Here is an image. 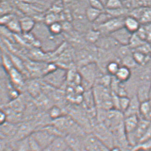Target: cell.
<instances>
[{"instance_id":"6da1fadb","label":"cell","mask_w":151,"mask_h":151,"mask_svg":"<svg viewBox=\"0 0 151 151\" xmlns=\"http://www.w3.org/2000/svg\"><path fill=\"white\" fill-rule=\"evenodd\" d=\"M125 17H112L103 24L94 28L98 30L102 35H110L116 30L124 27Z\"/></svg>"},{"instance_id":"7a4b0ae2","label":"cell","mask_w":151,"mask_h":151,"mask_svg":"<svg viewBox=\"0 0 151 151\" xmlns=\"http://www.w3.org/2000/svg\"><path fill=\"white\" fill-rule=\"evenodd\" d=\"M30 135L42 150L49 146L57 137L42 128L40 129L35 130Z\"/></svg>"},{"instance_id":"3957f363","label":"cell","mask_w":151,"mask_h":151,"mask_svg":"<svg viewBox=\"0 0 151 151\" xmlns=\"http://www.w3.org/2000/svg\"><path fill=\"white\" fill-rule=\"evenodd\" d=\"M65 76V72L62 69H55L50 73L44 76L45 82L53 86H60L63 83L64 78Z\"/></svg>"},{"instance_id":"277c9868","label":"cell","mask_w":151,"mask_h":151,"mask_svg":"<svg viewBox=\"0 0 151 151\" xmlns=\"http://www.w3.org/2000/svg\"><path fill=\"white\" fill-rule=\"evenodd\" d=\"M96 44L99 48L104 51L112 52L116 50L120 45L110 35H102Z\"/></svg>"},{"instance_id":"5b68a950","label":"cell","mask_w":151,"mask_h":151,"mask_svg":"<svg viewBox=\"0 0 151 151\" xmlns=\"http://www.w3.org/2000/svg\"><path fill=\"white\" fill-rule=\"evenodd\" d=\"M132 34V33L129 32L124 26L109 35L116 41L120 46H128Z\"/></svg>"},{"instance_id":"8992f818","label":"cell","mask_w":151,"mask_h":151,"mask_svg":"<svg viewBox=\"0 0 151 151\" xmlns=\"http://www.w3.org/2000/svg\"><path fill=\"white\" fill-rule=\"evenodd\" d=\"M97 68L94 62H90L81 68L82 76L89 83H93L97 75Z\"/></svg>"},{"instance_id":"52a82bcc","label":"cell","mask_w":151,"mask_h":151,"mask_svg":"<svg viewBox=\"0 0 151 151\" xmlns=\"http://www.w3.org/2000/svg\"><path fill=\"white\" fill-rule=\"evenodd\" d=\"M9 80L14 86L20 87L24 84V80L23 76L20 70L16 68H11L9 70Z\"/></svg>"},{"instance_id":"ba28073f","label":"cell","mask_w":151,"mask_h":151,"mask_svg":"<svg viewBox=\"0 0 151 151\" xmlns=\"http://www.w3.org/2000/svg\"><path fill=\"white\" fill-rule=\"evenodd\" d=\"M139 121V116L136 115L124 117V127L126 135L132 133L135 131L137 127Z\"/></svg>"},{"instance_id":"9c48e42d","label":"cell","mask_w":151,"mask_h":151,"mask_svg":"<svg viewBox=\"0 0 151 151\" xmlns=\"http://www.w3.org/2000/svg\"><path fill=\"white\" fill-rule=\"evenodd\" d=\"M129 104L127 110L124 112V117L130 115H139V106L140 102L138 99L136 95H134L132 98H130Z\"/></svg>"},{"instance_id":"30bf717a","label":"cell","mask_w":151,"mask_h":151,"mask_svg":"<svg viewBox=\"0 0 151 151\" xmlns=\"http://www.w3.org/2000/svg\"><path fill=\"white\" fill-rule=\"evenodd\" d=\"M8 80L0 78V104L2 106L10 102L8 95Z\"/></svg>"},{"instance_id":"8fae6325","label":"cell","mask_w":151,"mask_h":151,"mask_svg":"<svg viewBox=\"0 0 151 151\" xmlns=\"http://www.w3.org/2000/svg\"><path fill=\"white\" fill-rule=\"evenodd\" d=\"M141 24L137 19L130 15L125 17L124 26L132 34L135 33L140 27Z\"/></svg>"},{"instance_id":"7c38bea8","label":"cell","mask_w":151,"mask_h":151,"mask_svg":"<svg viewBox=\"0 0 151 151\" xmlns=\"http://www.w3.org/2000/svg\"><path fill=\"white\" fill-rule=\"evenodd\" d=\"M151 82L144 83L141 84L138 89L136 95L140 103L147 101L149 99Z\"/></svg>"},{"instance_id":"4fadbf2b","label":"cell","mask_w":151,"mask_h":151,"mask_svg":"<svg viewBox=\"0 0 151 151\" xmlns=\"http://www.w3.org/2000/svg\"><path fill=\"white\" fill-rule=\"evenodd\" d=\"M131 70L128 68L122 65L120 66L114 77L120 83H124L128 81L131 78Z\"/></svg>"},{"instance_id":"5bb4252c","label":"cell","mask_w":151,"mask_h":151,"mask_svg":"<svg viewBox=\"0 0 151 151\" xmlns=\"http://www.w3.org/2000/svg\"><path fill=\"white\" fill-rule=\"evenodd\" d=\"M20 24L22 30V32L24 33H29L32 31L35 26V22L34 19L28 17H25L20 19Z\"/></svg>"},{"instance_id":"9a60e30c","label":"cell","mask_w":151,"mask_h":151,"mask_svg":"<svg viewBox=\"0 0 151 151\" xmlns=\"http://www.w3.org/2000/svg\"><path fill=\"white\" fill-rule=\"evenodd\" d=\"M132 56L137 65L144 66L151 60V55H147L137 51H133Z\"/></svg>"},{"instance_id":"2e32d148","label":"cell","mask_w":151,"mask_h":151,"mask_svg":"<svg viewBox=\"0 0 151 151\" xmlns=\"http://www.w3.org/2000/svg\"><path fill=\"white\" fill-rule=\"evenodd\" d=\"M151 114V104L147 100L141 102L139 106V115L143 116V118L150 120Z\"/></svg>"},{"instance_id":"e0dca14e","label":"cell","mask_w":151,"mask_h":151,"mask_svg":"<svg viewBox=\"0 0 151 151\" xmlns=\"http://www.w3.org/2000/svg\"><path fill=\"white\" fill-rule=\"evenodd\" d=\"M14 148L15 151H30L29 136L22 139L17 140L14 144Z\"/></svg>"},{"instance_id":"ac0fdd59","label":"cell","mask_w":151,"mask_h":151,"mask_svg":"<svg viewBox=\"0 0 151 151\" xmlns=\"http://www.w3.org/2000/svg\"><path fill=\"white\" fill-rule=\"evenodd\" d=\"M102 12L89 6L86 9L85 15L87 20L89 22L93 23Z\"/></svg>"},{"instance_id":"d6986e66","label":"cell","mask_w":151,"mask_h":151,"mask_svg":"<svg viewBox=\"0 0 151 151\" xmlns=\"http://www.w3.org/2000/svg\"><path fill=\"white\" fill-rule=\"evenodd\" d=\"M138 21L141 25L151 23V8L144 7Z\"/></svg>"},{"instance_id":"ffe728a7","label":"cell","mask_w":151,"mask_h":151,"mask_svg":"<svg viewBox=\"0 0 151 151\" xmlns=\"http://www.w3.org/2000/svg\"><path fill=\"white\" fill-rule=\"evenodd\" d=\"M41 89L40 84L36 81H32L28 83V91L34 97H38L40 96Z\"/></svg>"},{"instance_id":"44dd1931","label":"cell","mask_w":151,"mask_h":151,"mask_svg":"<svg viewBox=\"0 0 151 151\" xmlns=\"http://www.w3.org/2000/svg\"><path fill=\"white\" fill-rule=\"evenodd\" d=\"M101 35V33L98 30L93 28L92 30H89L87 33L86 39L90 43L95 44L97 42V41L99 40Z\"/></svg>"},{"instance_id":"7402d4cb","label":"cell","mask_w":151,"mask_h":151,"mask_svg":"<svg viewBox=\"0 0 151 151\" xmlns=\"http://www.w3.org/2000/svg\"><path fill=\"white\" fill-rule=\"evenodd\" d=\"M120 66V65L116 60H112L106 64L105 70L109 75L114 76L119 70Z\"/></svg>"},{"instance_id":"603a6c76","label":"cell","mask_w":151,"mask_h":151,"mask_svg":"<svg viewBox=\"0 0 151 151\" xmlns=\"http://www.w3.org/2000/svg\"><path fill=\"white\" fill-rule=\"evenodd\" d=\"M146 42L143 41L142 39H141L136 34V33H134V34H132V36L130 38L128 46L130 48L132 49V50H134L138 48V47H139L142 45H143V44H144Z\"/></svg>"},{"instance_id":"cb8c5ba5","label":"cell","mask_w":151,"mask_h":151,"mask_svg":"<svg viewBox=\"0 0 151 151\" xmlns=\"http://www.w3.org/2000/svg\"><path fill=\"white\" fill-rule=\"evenodd\" d=\"M6 26L9 30L16 33H19L22 32L20 20L14 17L10 22H9Z\"/></svg>"},{"instance_id":"d4e9b609","label":"cell","mask_w":151,"mask_h":151,"mask_svg":"<svg viewBox=\"0 0 151 151\" xmlns=\"http://www.w3.org/2000/svg\"><path fill=\"white\" fill-rule=\"evenodd\" d=\"M124 7L122 0H106L105 3V10H113Z\"/></svg>"},{"instance_id":"484cf974","label":"cell","mask_w":151,"mask_h":151,"mask_svg":"<svg viewBox=\"0 0 151 151\" xmlns=\"http://www.w3.org/2000/svg\"><path fill=\"white\" fill-rule=\"evenodd\" d=\"M111 18H112V17L108 14L107 12L104 11H103L101 14H100V16L98 17L96 20L95 21L93 24H94V28L99 26L103 24L104 23H105V22H107L109 19H110Z\"/></svg>"},{"instance_id":"4316f807","label":"cell","mask_w":151,"mask_h":151,"mask_svg":"<svg viewBox=\"0 0 151 151\" xmlns=\"http://www.w3.org/2000/svg\"><path fill=\"white\" fill-rule=\"evenodd\" d=\"M63 26L59 22H55L49 25V30L54 35H59L63 31Z\"/></svg>"},{"instance_id":"83f0119b","label":"cell","mask_w":151,"mask_h":151,"mask_svg":"<svg viewBox=\"0 0 151 151\" xmlns=\"http://www.w3.org/2000/svg\"><path fill=\"white\" fill-rule=\"evenodd\" d=\"M130 98L128 96H119L118 110L124 113L129 104Z\"/></svg>"},{"instance_id":"f1b7e54d","label":"cell","mask_w":151,"mask_h":151,"mask_svg":"<svg viewBox=\"0 0 151 151\" xmlns=\"http://www.w3.org/2000/svg\"><path fill=\"white\" fill-rule=\"evenodd\" d=\"M121 60H122V65L129 68L130 70L131 68H136L137 66H138L133 58L132 54L122 58Z\"/></svg>"},{"instance_id":"f546056e","label":"cell","mask_w":151,"mask_h":151,"mask_svg":"<svg viewBox=\"0 0 151 151\" xmlns=\"http://www.w3.org/2000/svg\"><path fill=\"white\" fill-rule=\"evenodd\" d=\"M49 116L53 120L62 116V111L57 106H53L49 109Z\"/></svg>"},{"instance_id":"4dcf8cb0","label":"cell","mask_w":151,"mask_h":151,"mask_svg":"<svg viewBox=\"0 0 151 151\" xmlns=\"http://www.w3.org/2000/svg\"><path fill=\"white\" fill-rule=\"evenodd\" d=\"M151 150V138L135 146V151H148Z\"/></svg>"},{"instance_id":"1f68e13d","label":"cell","mask_w":151,"mask_h":151,"mask_svg":"<svg viewBox=\"0 0 151 151\" xmlns=\"http://www.w3.org/2000/svg\"><path fill=\"white\" fill-rule=\"evenodd\" d=\"M90 7L101 11H105V5L101 0H89Z\"/></svg>"},{"instance_id":"d6a6232c","label":"cell","mask_w":151,"mask_h":151,"mask_svg":"<svg viewBox=\"0 0 151 151\" xmlns=\"http://www.w3.org/2000/svg\"><path fill=\"white\" fill-rule=\"evenodd\" d=\"M142 26L144 31L146 42L151 44V23Z\"/></svg>"},{"instance_id":"836d02e7","label":"cell","mask_w":151,"mask_h":151,"mask_svg":"<svg viewBox=\"0 0 151 151\" xmlns=\"http://www.w3.org/2000/svg\"><path fill=\"white\" fill-rule=\"evenodd\" d=\"M8 121V116L6 110L0 108V126L4 124Z\"/></svg>"},{"instance_id":"e575fe53","label":"cell","mask_w":151,"mask_h":151,"mask_svg":"<svg viewBox=\"0 0 151 151\" xmlns=\"http://www.w3.org/2000/svg\"><path fill=\"white\" fill-rule=\"evenodd\" d=\"M58 22L56 19V16L54 14H49L45 17V22L49 25L54 22Z\"/></svg>"},{"instance_id":"d590c367","label":"cell","mask_w":151,"mask_h":151,"mask_svg":"<svg viewBox=\"0 0 151 151\" xmlns=\"http://www.w3.org/2000/svg\"><path fill=\"white\" fill-rule=\"evenodd\" d=\"M0 78L9 79L8 73L1 63H0Z\"/></svg>"},{"instance_id":"8d00e7d4","label":"cell","mask_w":151,"mask_h":151,"mask_svg":"<svg viewBox=\"0 0 151 151\" xmlns=\"http://www.w3.org/2000/svg\"><path fill=\"white\" fill-rule=\"evenodd\" d=\"M14 17V16H13L12 15H6V16L1 17L0 18V25L4 24L6 25L8 24L9 22H10Z\"/></svg>"},{"instance_id":"74e56055","label":"cell","mask_w":151,"mask_h":151,"mask_svg":"<svg viewBox=\"0 0 151 151\" xmlns=\"http://www.w3.org/2000/svg\"><path fill=\"white\" fill-rule=\"evenodd\" d=\"M6 151V143L3 139L0 138V151Z\"/></svg>"},{"instance_id":"f35d334b","label":"cell","mask_w":151,"mask_h":151,"mask_svg":"<svg viewBox=\"0 0 151 151\" xmlns=\"http://www.w3.org/2000/svg\"><path fill=\"white\" fill-rule=\"evenodd\" d=\"M111 151H120L119 150V149L118 148H117V147H114V148H113Z\"/></svg>"},{"instance_id":"ab89813d","label":"cell","mask_w":151,"mask_h":151,"mask_svg":"<svg viewBox=\"0 0 151 151\" xmlns=\"http://www.w3.org/2000/svg\"><path fill=\"white\" fill-rule=\"evenodd\" d=\"M65 151H74V150H73V149H71V148H70V147H68Z\"/></svg>"},{"instance_id":"60d3db41","label":"cell","mask_w":151,"mask_h":151,"mask_svg":"<svg viewBox=\"0 0 151 151\" xmlns=\"http://www.w3.org/2000/svg\"><path fill=\"white\" fill-rule=\"evenodd\" d=\"M2 107V105L0 104V108H1V107Z\"/></svg>"},{"instance_id":"b9f144b4","label":"cell","mask_w":151,"mask_h":151,"mask_svg":"<svg viewBox=\"0 0 151 151\" xmlns=\"http://www.w3.org/2000/svg\"><path fill=\"white\" fill-rule=\"evenodd\" d=\"M151 151V150H150V151Z\"/></svg>"}]
</instances>
